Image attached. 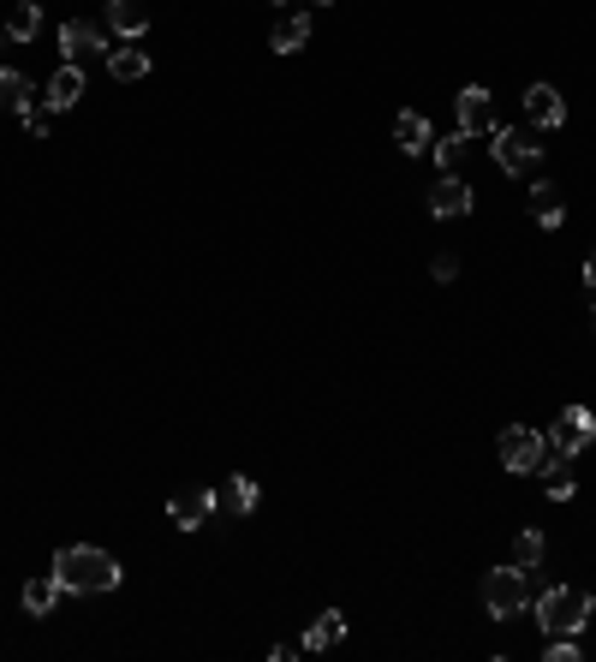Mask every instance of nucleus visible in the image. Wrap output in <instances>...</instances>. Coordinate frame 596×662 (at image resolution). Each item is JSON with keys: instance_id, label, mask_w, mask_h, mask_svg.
Wrapping results in <instances>:
<instances>
[{"instance_id": "1", "label": "nucleus", "mask_w": 596, "mask_h": 662, "mask_svg": "<svg viewBox=\"0 0 596 662\" xmlns=\"http://www.w3.org/2000/svg\"><path fill=\"white\" fill-rule=\"evenodd\" d=\"M54 579L60 591L72 597H101L120 585V562H113L108 550H96V543H66V550L54 555Z\"/></svg>"}, {"instance_id": "2", "label": "nucleus", "mask_w": 596, "mask_h": 662, "mask_svg": "<svg viewBox=\"0 0 596 662\" xmlns=\"http://www.w3.org/2000/svg\"><path fill=\"white\" fill-rule=\"evenodd\" d=\"M596 597L591 591H573V585H555V591L537 597V627L543 633H585Z\"/></svg>"}, {"instance_id": "3", "label": "nucleus", "mask_w": 596, "mask_h": 662, "mask_svg": "<svg viewBox=\"0 0 596 662\" xmlns=\"http://www.w3.org/2000/svg\"><path fill=\"white\" fill-rule=\"evenodd\" d=\"M484 603H489V615H496V621H513L519 609H531V579H525V567L507 562V567L489 573V579H484Z\"/></svg>"}, {"instance_id": "4", "label": "nucleus", "mask_w": 596, "mask_h": 662, "mask_svg": "<svg viewBox=\"0 0 596 662\" xmlns=\"http://www.w3.org/2000/svg\"><path fill=\"white\" fill-rule=\"evenodd\" d=\"M496 161L507 173H537V161H543V137H537V125H496Z\"/></svg>"}, {"instance_id": "5", "label": "nucleus", "mask_w": 596, "mask_h": 662, "mask_svg": "<svg viewBox=\"0 0 596 662\" xmlns=\"http://www.w3.org/2000/svg\"><path fill=\"white\" fill-rule=\"evenodd\" d=\"M496 454H501V466H507V472H537V466L549 460V436H543V430L513 424V430H501Z\"/></svg>"}, {"instance_id": "6", "label": "nucleus", "mask_w": 596, "mask_h": 662, "mask_svg": "<svg viewBox=\"0 0 596 662\" xmlns=\"http://www.w3.org/2000/svg\"><path fill=\"white\" fill-rule=\"evenodd\" d=\"M591 442H596L591 406H567V412L555 418V430H549V448H555V454H585Z\"/></svg>"}, {"instance_id": "7", "label": "nucleus", "mask_w": 596, "mask_h": 662, "mask_svg": "<svg viewBox=\"0 0 596 662\" xmlns=\"http://www.w3.org/2000/svg\"><path fill=\"white\" fill-rule=\"evenodd\" d=\"M496 96L484 91V84H465L460 91V132L465 137H496Z\"/></svg>"}, {"instance_id": "8", "label": "nucleus", "mask_w": 596, "mask_h": 662, "mask_svg": "<svg viewBox=\"0 0 596 662\" xmlns=\"http://www.w3.org/2000/svg\"><path fill=\"white\" fill-rule=\"evenodd\" d=\"M60 48H66L72 67H78V60H90V55H108V24H96V19H66V24H60Z\"/></svg>"}, {"instance_id": "9", "label": "nucleus", "mask_w": 596, "mask_h": 662, "mask_svg": "<svg viewBox=\"0 0 596 662\" xmlns=\"http://www.w3.org/2000/svg\"><path fill=\"white\" fill-rule=\"evenodd\" d=\"M472 185L460 180V173H441L436 185H429V215H441V221H460V215H472Z\"/></svg>"}, {"instance_id": "10", "label": "nucleus", "mask_w": 596, "mask_h": 662, "mask_svg": "<svg viewBox=\"0 0 596 662\" xmlns=\"http://www.w3.org/2000/svg\"><path fill=\"white\" fill-rule=\"evenodd\" d=\"M525 113H531V125H537V132L567 125V101H561L555 84H531V91H525Z\"/></svg>"}, {"instance_id": "11", "label": "nucleus", "mask_w": 596, "mask_h": 662, "mask_svg": "<svg viewBox=\"0 0 596 662\" xmlns=\"http://www.w3.org/2000/svg\"><path fill=\"white\" fill-rule=\"evenodd\" d=\"M257 502H263V490L251 478H227L221 490H215V514L221 519H245V514H257Z\"/></svg>"}, {"instance_id": "12", "label": "nucleus", "mask_w": 596, "mask_h": 662, "mask_svg": "<svg viewBox=\"0 0 596 662\" xmlns=\"http://www.w3.org/2000/svg\"><path fill=\"white\" fill-rule=\"evenodd\" d=\"M168 519H173L180 531H197L203 519H215V490H180V495L168 502Z\"/></svg>"}, {"instance_id": "13", "label": "nucleus", "mask_w": 596, "mask_h": 662, "mask_svg": "<svg viewBox=\"0 0 596 662\" xmlns=\"http://www.w3.org/2000/svg\"><path fill=\"white\" fill-rule=\"evenodd\" d=\"M48 108H54V113H66V108H78V101H84V72L78 67H72V60H66V67H54V79H48Z\"/></svg>"}, {"instance_id": "14", "label": "nucleus", "mask_w": 596, "mask_h": 662, "mask_svg": "<svg viewBox=\"0 0 596 662\" xmlns=\"http://www.w3.org/2000/svg\"><path fill=\"white\" fill-rule=\"evenodd\" d=\"M269 43H275V55H299L304 43H311V12H281V24L269 31Z\"/></svg>"}, {"instance_id": "15", "label": "nucleus", "mask_w": 596, "mask_h": 662, "mask_svg": "<svg viewBox=\"0 0 596 662\" xmlns=\"http://www.w3.org/2000/svg\"><path fill=\"white\" fill-rule=\"evenodd\" d=\"M429 144H436V132H429L424 113H400V120H394V149H405V156H424Z\"/></svg>"}, {"instance_id": "16", "label": "nucleus", "mask_w": 596, "mask_h": 662, "mask_svg": "<svg viewBox=\"0 0 596 662\" xmlns=\"http://www.w3.org/2000/svg\"><path fill=\"white\" fill-rule=\"evenodd\" d=\"M108 31L144 36L149 31V7H144V0H108Z\"/></svg>"}, {"instance_id": "17", "label": "nucleus", "mask_w": 596, "mask_h": 662, "mask_svg": "<svg viewBox=\"0 0 596 662\" xmlns=\"http://www.w3.org/2000/svg\"><path fill=\"white\" fill-rule=\"evenodd\" d=\"M346 639V615L340 609H323V615L311 621V633H304V651H328V645Z\"/></svg>"}, {"instance_id": "18", "label": "nucleus", "mask_w": 596, "mask_h": 662, "mask_svg": "<svg viewBox=\"0 0 596 662\" xmlns=\"http://www.w3.org/2000/svg\"><path fill=\"white\" fill-rule=\"evenodd\" d=\"M537 478H543V490H549L555 502H573L579 483H573V472H567V454H555V448H549V460L537 466Z\"/></svg>"}, {"instance_id": "19", "label": "nucleus", "mask_w": 596, "mask_h": 662, "mask_svg": "<svg viewBox=\"0 0 596 662\" xmlns=\"http://www.w3.org/2000/svg\"><path fill=\"white\" fill-rule=\"evenodd\" d=\"M31 79L24 72H12V67H0V113H31Z\"/></svg>"}, {"instance_id": "20", "label": "nucleus", "mask_w": 596, "mask_h": 662, "mask_svg": "<svg viewBox=\"0 0 596 662\" xmlns=\"http://www.w3.org/2000/svg\"><path fill=\"white\" fill-rule=\"evenodd\" d=\"M531 215H537L543 227H561V221H567V203H561V185L537 180V191H531Z\"/></svg>"}, {"instance_id": "21", "label": "nucleus", "mask_w": 596, "mask_h": 662, "mask_svg": "<svg viewBox=\"0 0 596 662\" xmlns=\"http://www.w3.org/2000/svg\"><path fill=\"white\" fill-rule=\"evenodd\" d=\"M54 603H60V579L54 573H42V579L24 585V615H54Z\"/></svg>"}, {"instance_id": "22", "label": "nucleus", "mask_w": 596, "mask_h": 662, "mask_svg": "<svg viewBox=\"0 0 596 662\" xmlns=\"http://www.w3.org/2000/svg\"><path fill=\"white\" fill-rule=\"evenodd\" d=\"M144 72H149V55H144V48H113V55H108V79L137 84Z\"/></svg>"}, {"instance_id": "23", "label": "nucleus", "mask_w": 596, "mask_h": 662, "mask_svg": "<svg viewBox=\"0 0 596 662\" xmlns=\"http://www.w3.org/2000/svg\"><path fill=\"white\" fill-rule=\"evenodd\" d=\"M36 31H42V7H36V0H19L12 19H7V43H31Z\"/></svg>"}, {"instance_id": "24", "label": "nucleus", "mask_w": 596, "mask_h": 662, "mask_svg": "<svg viewBox=\"0 0 596 662\" xmlns=\"http://www.w3.org/2000/svg\"><path fill=\"white\" fill-rule=\"evenodd\" d=\"M507 562H513V567H537L543 562V538H537V531H519L513 550H507Z\"/></svg>"}, {"instance_id": "25", "label": "nucleus", "mask_w": 596, "mask_h": 662, "mask_svg": "<svg viewBox=\"0 0 596 662\" xmlns=\"http://www.w3.org/2000/svg\"><path fill=\"white\" fill-rule=\"evenodd\" d=\"M429 156H436V168H441V173H448L453 161L465 156V132H453V137H436V144H429Z\"/></svg>"}, {"instance_id": "26", "label": "nucleus", "mask_w": 596, "mask_h": 662, "mask_svg": "<svg viewBox=\"0 0 596 662\" xmlns=\"http://www.w3.org/2000/svg\"><path fill=\"white\" fill-rule=\"evenodd\" d=\"M585 651H579L573 633H549V651H543V662H579Z\"/></svg>"}, {"instance_id": "27", "label": "nucleus", "mask_w": 596, "mask_h": 662, "mask_svg": "<svg viewBox=\"0 0 596 662\" xmlns=\"http://www.w3.org/2000/svg\"><path fill=\"white\" fill-rule=\"evenodd\" d=\"M19 120H24V132H31V137L54 132V108H31V113H19Z\"/></svg>"}, {"instance_id": "28", "label": "nucleus", "mask_w": 596, "mask_h": 662, "mask_svg": "<svg viewBox=\"0 0 596 662\" xmlns=\"http://www.w3.org/2000/svg\"><path fill=\"white\" fill-rule=\"evenodd\" d=\"M429 275H436V281H453V275H460V263H453V257H436V263H429Z\"/></svg>"}, {"instance_id": "29", "label": "nucleus", "mask_w": 596, "mask_h": 662, "mask_svg": "<svg viewBox=\"0 0 596 662\" xmlns=\"http://www.w3.org/2000/svg\"><path fill=\"white\" fill-rule=\"evenodd\" d=\"M585 287H596V251L585 257Z\"/></svg>"}, {"instance_id": "30", "label": "nucleus", "mask_w": 596, "mask_h": 662, "mask_svg": "<svg viewBox=\"0 0 596 662\" xmlns=\"http://www.w3.org/2000/svg\"><path fill=\"white\" fill-rule=\"evenodd\" d=\"M275 7H287V12H293V7H299V0H275Z\"/></svg>"}, {"instance_id": "31", "label": "nucleus", "mask_w": 596, "mask_h": 662, "mask_svg": "<svg viewBox=\"0 0 596 662\" xmlns=\"http://www.w3.org/2000/svg\"><path fill=\"white\" fill-rule=\"evenodd\" d=\"M0 48H7V31H0Z\"/></svg>"}, {"instance_id": "32", "label": "nucleus", "mask_w": 596, "mask_h": 662, "mask_svg": "<svg viewBox=\"0 0 596 662\" xmlns=\"http://www.w3.org/2000/svg\"><path fill=\"white\" fill-rule=\"evenodd\" d=\"M591 323H596V316H591Z\"/></svg>"}]
</instances>
